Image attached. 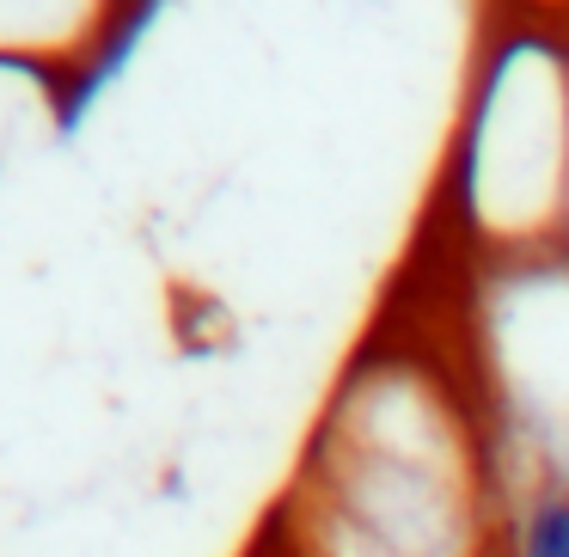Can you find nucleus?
<instances>
[{"instance_id": "nucleus-2", "label": "nucleus", "mask_w": 569, "mask_h": 557, "mask_svg": "<svg viewBox=\"0 0 569 557\" xmlns=\"http://www.w3.org/2000/svg\"><path fill=\"white\" fill-rule=\"evenodd\" d=\"M508 557H569V490L539 478L515 515V551Z\"/></svg>"}, {"instance_id": "nucleus-3", "label": "nucleus", "mask_w": 569, "mask_h": 557, "mask_svg": "<svg viewBox=\"0 0 569 557\" xmlns=\"http://www.w3.org/2000/svg\"><path fill=\"white\" fill-rule=\"evenodd\" d=\"M496 557H502V551H496Z\"/></svg>"}, {"instance_id": "nucleus-1", "label": "nucleus", "mask_w": 569, "mask_h": 557, "mask_svg": "<svg viewBox=\"0 0 569 557\" xmlns=\"http://www.w3.org/2000/svg\"><path fill=\"white\" fill-rule=\"evenodd\" d=\"M153 19H160V7H117V13H104V19H99L92 43L74 56V74L56 80V87H50L56 129H62V136H74L80 117H87L92 105H99V92L111 87V80L123 74V68H129V56H136L141 31H148Z\"/></svg>"}]
</instances>
